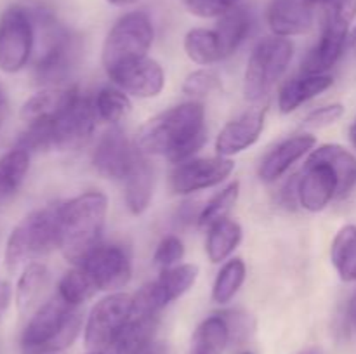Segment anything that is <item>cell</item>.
I'll use <instances>...</instances> for the list:
<instances>
[{"instance_id": "35", "label": "cell", "mask_w": 356, "mask_h": 354, "mask_svg": "<svg viewBox=\"0 0 356 354\" xmlns=\"http://www.w3.org/2000/svg\"><path fill=\"white\" fill-rule=\"evenodd\" d=\"M97 117L111 125H117L131 113L132 103L127 92L118 87H103L94 97Z\"/></svg>"}, {"instance_id": "9", "label": "cell", "mask_w": 356, "mask_h": 354, "mask_svg": "<svg viewBox=\"0 0 356 354\" xmlns=\"http://www.w3.org/2000/svg\"><path fill=\"white\" fill-rule=\"evenodd\" d=\"M35 51L33 16L23 7H9L0 16V69L17 73Z\"/></svg>"}, {"instance_id": "46", "label": "cell", "mask_w": 356, "mask_h": 354, "mask_svg": "<svg viewBox=\"0 0 356 354\" xmlns=\"http://www.w3.org/2000/svg\"><path fill=\"white\" fill-rule=\"evenodd\" d=\"M348 49L356 54V24L353 30H350V35H348Z\"/></svg>"}, {"instance_id": "20", "label": "cell", "mask_w": 356, "mask_h": 354, "mask_svg": "<svg viewBox=\"0 0 356 354\" xmlns=\"http://www.w3.org/2000/svg\"><path fill=\"white\" fill-rule=\"evenodd\" d=\"M266 21L273 35L298 37L308 33L315 24L313 3L308 0H271Z\"/></svg>"}, {"instance_id": "13", "label": "cell", "mask_w": 356, "mask_h": 354, "mask_svg": "<svg viewBox=\"0 0 356 354\" xmlns=\"http://www.w3.org/2000/svg\"><path fill=\"white\" fill-rule=\"evenodd\" d=\"M235 170V162L226 156L191 158L179 163L169 176V186L174 194H191L209 189L228 179Z\"/></svg>"}, {"instance_id": "4", "label": "cell", "mask_w": 356, "mask_h": 354, "mask_svg": "<svg viewBox=\"0 0 356 354\" xmlns=\"http://www.w3.org/2000/svg\"><path fill=\"white\" fill-rule=\"evenodd\" d=\"M33 23L40 33V45L33 59L35 80L42 85L58 87L75 68L80 52L79 38L47 14L33 16Z\"/></svg>"}, {"instance_id": "42", "label": "cell", "mask_w": 356, "mask_h": 354, "mask_svg": "<svg viewBox=\"0 0 356 354\" xmlns=\"http://www.w3.org/2000/svg\"><path fill=\"white\" fill-rule=\"evenodd\" d=\"M330 16L351 24V21L356 17V0H334L330 3Z\"/></svg>"}, {"instance_id": "27", "label": "cell", "mask_w": 356, "mask_h": 354, "mask_svg": "<svg viewBox=\"0 0 356 354\" xmlns=\"http://www.w3.org/2000/svg\"><path fill=\"white\" fill-rule=\"evenodd\" d=\"M243 236V229L240 222L226 217L216 222L209 228L207 242H205V252L212 264H221L232 255L240 245Z\"/></svg>"}, {"instance_id": "33", "label": "cell", "mask_w": 356, "mask_h": 354, "mask_svg": "<svg viewBox=\"0 0 356 354\" xmlns=\"http://www.w3.org/2000/svg\"><path fill=\"white\" fill-rule=\"evenodd\" d=\"M245 276L247 267L242 259L233 257V259L226 260L219 269L218 276H216L214 285H212V301L221 305L232 302L242 288Z\"/></svg>"}, {"instance_id": "3", "label": "cell", "mask_w": 356, "mask_h": 354, "mask_svg": "<svg viewBox=\"0 0 356 354\" xmlns=\"http://www.w3.org/2000/svg\"><path fill=\"white\" fill-rule=\"evenodd\" d=\"M82 312L56 295L35 311L21 333L23 354H56L68 349L82 330Z\"/></svg>"}, {"instance_id": "16", "label": "cell", "mask_w": 356, "mask_h": 354, "mask_svg": "<svg viewBox=\"0 0 356 354\" xmlns=\"http://www.w3.org/2000/svg\"><path fill=\"white\" fill-rule=\"evenodd\" d=\"M339 194V179L329 163L306 158L298 176V201L305 210L322 212Z\"/></svg>"}, {"instance_id": "36", "label": "cell", "mask_w": 356, "mask_h": 354, "mask_svg": "<svg viewBox=\"0 0 356 354\" xmlns=\"http://www.w3.org/2000/svg\"><path fill=\"white\" fill-rule=\"evenodd\" d=\"M96 292L97 288L94 287L90 278L87 276V273L80 266H73V269L66 271L58 285L59 297H61L66 304L75 305V307H80L83 302H87L90 297H94Z\"/></svg>"}, {"instance_id": "23", "label": "cell", "mask_w": 356, "mask_h": 354, "mask_svg": "<svg viewBox=\"0 0 356 354\" xmlns=\"http://www.w3.org/2000/svg\"><path fill=\"white\" fill-rule=\"evenodd\" d=\"M159 330V314H134L111 346L113 354H143L152 347Z\"/></svg>"}, {"instance_id": "15", "label": "cell", "mask_w": 356, "mask_h": 354, "mask_svg": "<svg viewBox=\"0 0 356 354\" xmlns=\"http://www.w3.org/2000/svg\"><path fill=\"white\" fill-rule=\"evenodd\" d=\"M106 75L118 89L127 92L129 96L138 97V99H152V97L160 96L165 87L163 68L159 61L148 58V56L122 62V65L108 69Z\"/></svg>"}, {"instance_id": "17", "label": "cell", "mask_w": 356, "mask_h": 354, "mask_svg": "<svg viewBox=\"0 0 356 354\" xmlns=\"http://www.w3.org/2000/svg\"><path fill=\"white\" fill-rule=\"evenodd\" d=\"M348 35H350V24L329 14L322 37L302 61L301 73H309V75L329 73V69H332L346 52Z\"/></svg>"}, {"instance_id": "1", "label": "cell", "mask_w": 356, "mask_h": 354, "mask_svg": "<svg viewBox=\"0 0 356 354\" xmlns=\"http://www.w3.org/2000/svg\"><path fill=\"white\" fill-rule=\"evenodd\" d=\"M207 142L205 108L198 101L181 103L141 125L134 144L141 155L165 156L172 163L193 158Z\"/></svg>"}, {"instance_id": "45", "label": "cell", "mask_w": 356, "mask_h": 354, "mask_svg": "<svg viewBox=\"0 0 356 354\" xmlns=\"http://www.w3.org/2000/svg\"><path fill=\"white\" fill-rule=\"evenodd\" d=\"M348 316H350V325L351 328L356 332V295L353 298H351V304H350V311H348Z\"/></svg>"}, {"instance_id": "2", "label": "cell", "mask_w": 356, "mask_h": 354, "mask_svg": "<svg viewBox=\"0 0 356 354\" xmlns=\"http://www.w3.org/2000/svg\"><path fill=\"white\" fill-rule=\"evenodd\" d=\"M108 215V198L101 191H86L59 205V250L70 264L82 262L101 245Z\"/></svg>"}, {"instance_id": "44", "label": "cell", "mask_w": 356, "mask_h": 354, "mask_svg": "<svg viewBox=\"0 0 356 354\" xmlns=\"http://www.w3.org/2000/svg\"><path fill=\"white\" fill-rule=\"evenodd\" d=\"M143 354H169V347H167L165 344L155 342L152 347H148V349H146Z\"/></svg>"}, {"instance_id": "48", "label": "cell", "mask_w": 356, "mask_h": 354, "mask_svg": "<svg viewBox=\"0 0 356 354\" xmlns=\"http://www.w3.org/2000/svg\"><path fill=\"white\" fill-rule=\"evenodd\" d=\"M350 141H351V144H353L355 149H356V118H355V121H353V124H351V127H350Z\"/></svg>"}, {"instance_id": "49", "label": "cell", "mask_w": 356, "mask_h": 354, "mask_svg": "<svg viewBox=\"0 0 356 354\" xmlns=\"http://www.w3.org/2000/svg\"><path fill=\"white\" fill-rule=\"evenodd\" d=\"M6 110H7V103L3 101V103H0V128H2L3 118H6Z\"/></svg>"}, {"instance_id": "12", "label": "cell", "mask_w": 356, "mask_h": 354, "mask_svg": "<svg viewBox=\"0 0 356 354\" xmlns=\"http://www.w3.org/2000/svg\"><path fill=\"white\" fill-rule=\"evenodd\" d=\"M76 266L86 271L97 292H120L132 276L131 253L125 246L117 243H101Z\"/></svg>"}, {"instance_id": "18", "label": "cell", "mask_w": 356, "mask_h": 354, "mask_svg": "<svg viewBox=\"0 0 356 354\" xmlns=\"http://www.w3.org/2000/svg\"><path fill=\"white\" fill-rule=\"evenodd\" d=\"M266 121V108H254L245 111L235 120L228 121L216 137V151L219 156H232L245 151L256 144Z\"/></svg>"}, {"instance_id": "43", "label": "cell", "mask_w": 356, "mask_h": 354, "mask_svg": "<svg viewBox=\"0 0 356 354\" xmlns=\"http://www.w3.org/2000/svg\"><path fill=\"white\" fill-rule=\"evenodd\" d=\"M10 295H13V292H10L9 283L0 281V318H2V314L7 311V307H9Z\"/></svg>"}, {"instance_id": "47", "label": "cell", "mask_w": 356, "mask_h": 354, "mask_svg": "<svg viewBox=\"0 0 356 354\" xmlns=\"http://www.w3.org/2000/svg\"><path fill=\"white\" fill-rule=\"evenodd\" d=\"M104 2H108L110 6H115V7H127V6H132V3H138L139 0H104Z\"/></svg>"}, {"instance_id": "21", "label": "cell", "mask_w": 356, "mask_h": 354, "mask_svg": "<svg viewBox=\"0 0 356 354\" xmlns=\"http://www.w3.org/2000/svg\"><path fill=\"white\" fill-rule=\"evenodd\" d=\"M79 87H47L33 94L21 106V118L26 125L51 124L79 97Z\"/></svg>"}, {"instance_id": "51", "label": "cell", "mask_w": 356, "mask_h": 354, "mask_svg": "<svg viewBox=\"0 0 356 354\" xmlns=\"http://www.w3.org/2000/svg\"><path fill=\"white\" fill-rule=\"evenodd\" d=\"M308 2H312V3H332L334 0H308Z\"/></svg>"}, {"instance_id": "50", "label": "cell", "mask_w": 356, "mask_h": 354, "mask_svg": "<svg viewBox=\"0 0 356 354\" xmlns=\"http://www.w3.org/2000/svg\"><path fill=\"white\" fill-rule=\"evenodd\" d=\"M299 354H323V353H322V349H320V347H309V349L301 351Z\"/></svg>"}, {"instance_id": "29", "label": "cell", "mask_w": 356, "mask_h": 354, "mask_svg": "<svg viewBox=\"0 0 356 354\" xmlns=\"http://www.w3.org/2000/svg\"><path fill=\"white\" fill-rule=\"evenodd\" d=\"M229 344V328L225 316L214 314L198 325L195 330L188 354H221Z\"/></svg>"}, {"instance_id": "26", "label": "cell", "mask_w": 356, "mask_h": 354, "mask_svg": "<svg viewBox=\"0 0 356 354\" xmlns=\"http://www.w3.org/2000/svg\"><path fill=\"white\" fill-rule=\"evenodd\" d=\"M252 12L247 7L242 6L235 7L228 14L219 17L216 33H218L219 44H221L222 56L225 58H229V56L238 51L240 45L249 37L250 30H252Z\"/></svg>"}, {"instance_id": "40", "label": "cell", "mask_w": 356, "mask_h": 354, "mask_svg": "<svg viewBox=\"0 0 356 354\" xmlns=\"http://www.w3.org/2000/svg\"><path fill=\"white\" fill-rule=\"evenodd\" d=\"M344 115V106L341 103H332L325 104V106H320L316 110L309 111L308 115L302 120V127L305 128H323L329 127V125L336 124L339 118H343Z\"/></svg>"}, {"instance_id": "8", "label": "cell", "mask_w": 356, "mask_h": 354, "mask_svg": "<svg viewBox=\"0 0 356 354\" xmlns=\"http://www.w3.org/2000/svg\"><path fill=\"white\" fill-rule=\"evenodd\" d=\"M132 318V295L113 292L101 298L90 309L86 321L83 340L89 351H110L117 337Z\"/></svg>"}, {"instance_id": "11", "label": "cell", "mask_w": 356, "mask_h": 354, "mask_svg": "<svg viewBox=\"0 0 356 354\" xmlns=\"http://www.w3.org/2000/svg\"><path fill=\"white\" fill-rule=\"evenodd\" d=\"M97 111L94 106V99L79 94L75 101L47 125L49 142L51 148L59 151H73L80 149L96 130Z\"/></svg>"}, {"instance_id": "6", "label": "cell", "mask_w": 356, "mask_h": 354, "mask_svg": "<svg viewBox=\"0 0 356 354\" xmlns=\"http://www.w3.org/2000/svg\"><path fill=\"white\" fill-rule=\"evenodd\" d=\"M294 58V44L289 38L271 35L254 45L243 71V97L249 103L264 99L285 75Z\"/></svg>"}, {"instance_id": "37", "label": "cell", "mask_w": 356, "mask_h": 354, "mask_svg": "<svg viewBox=\"0 0 356 354\" xmlns=\"http://www.w3.org/2000/svg\"><path fill=\"white\" fill-rule=\"evenodd\" d=\"M219 85H221V80H219L218 73L202 68L188 73L183 82V92L191 97H204L218 89Z\"/></svg>"}, {"instance_id": "39", "label": "cell", "mask_w": 356, "mask_h": 354, "mask_svg": "<svg viewBox=\"0 0 356 354\" xmlns=\"http://www.w3.org/2000/svg\"><path fill=\"white\" fill-rule=\"evenodd\" d=\"M242 2L243 0H184V7L193 16L212 19V17H222Z\"/></svg>"}, {"instance_id": "54", "label": "cell", "mask_w": 356, "mask_h": 354, "mask_svg": "<svg viewBox=\"0 0 356 354\" xmlns=\"http://www.w3.org/2000/svg\"><path fill=\"white\" fill-rule=\"evenodd\" d=\"M242 354H252V353H242Z\"/></svg>"}, {"instance_id": "34", "label": "cell", "mask_w": 356, "mask_h": 354, "mask_svg": "<svg viewBox=\"0 0 356 354\" xmlns=\"http://www.w3.org/2000/svg\"><path fill=\"white\" fill-rule=\"evenodd\" d=\"M240 196V183L238 180H233L228 186L222 187L219 193H216L204 207L200 208V214H198V228L209 229L216 222L222 221V219L228 217L229 212L233 210V207L236 205Z\"/></svg>"}, {"instance_id": "30", "label": "cell", "mask_w": 356, "mask_h": 354, "mask_svg": "<svg viewBox=\"0 0 356 354\" xmlns=\"http://www.w3.org/2000/svg\"><path fill=\"white\" fill-rule=\"evenodd\" d=\"M330 260L339 278L346 283L356 281V226L346 224L336 233L330 245Z\"/></svg>"}, {"instance_id": "28", "label": "cell", "mask_w": 356, "mask_h": 354, "mask_svg": "<svg viewBox=\"0 0 356 354\" xmlns=\"http://www.w3.org/2000/svg\"><path fill=\"white\" fill-rule=\"evenodd\" d=\"M30 170V151L14 148L0 158V205L7 203L23 186Z\"/></svg>"}, {"instance_id": "22", "label": "cell", "mask_w": 356, "mask_h": 354, "mask_svg": "<svg viewBox=\"0 0 356 354\" xmlns=\"http://www.w3.org/2000/svg\"><path fill=\"white\" fill-rule=\"evenodd\" d=\"M334 78L325 73V75H309V73H301L294 78L287 80L282 85L278 92V108L284 115L292 113L298 108L308 101L315 99L316 96L323 94L332 87Z\"/></svg>"}, {"instance_id": "52", "label": "cell", "mask_w": 356, "mask_h": 354, "mask_svg": "<svg viewBox=\"0 0 356 354\" xmlns=\"http://www.w3.org/2000/svg\"><path fill=\"white\" fill-rule=\"evenodd\" d=\"M3 101H6V96H3V90H2V87H0V103H3Z\"/></svg>"}, {"instance_id": "31", "label": "cell", "mask_w": 356, "mask_h": 354, "mask_svg": "<svg viewBox=\"0 0 356 354\" xmlns=\"http://www.w3.org/2000/svg\"><path fill=\"white\" fill-rule=\"evenodd\" d=\"M183 47L190 61L197 62L200 66H211L225 59L222 56L221 44L216 30H207V28H191L184 35Z\"/></svg>"}, {"instance_id": "41", "label": "cell", "mask_w": 356, "mask_h": 354, "mask_svg": "<svg viewBox=\"0 0 356 354\" xmlns=\"http://www.w3.org/2000/svg\"><path fill=\"white\" fill-rule=\"evenodd\" d=\"M229 328V340H242L249 335V318L240 311L222 312Z\"/></svg>"}, {"instance_id": "5", "label": "cell", "mask_w": 356, "mask_h": 354, "mask_svg": "<svg viewBox=\"0 0 356 354\" xmlns=\"http://www.w3.org/2000/svg\"><path fill=\"white\" fill-rule=\"evenodd\" d=\"M59 248V207L28 214L7 238L6 266L10 273Z\"/></svg>"}, {"instance_id": "53", "label": "cell", "mask_w": 356, "mask_h": 354, "mask_svg": "<svg viewBox=\"0 0 356 354\" xmlns=\"http://www.w3.org/2000/svg\"><path fill=\"white\" fill-rule=\"evenodd\" d=\"M89 354H106V353H96V351H90Z\"/></svg>"}, {"instance_id": "32", "label": "cell", "mask_w": 356, "mask_h": 354, "mask_svg": "<svg viewBox=\"0 0 356 354\" xmlns=\"http://www.w3.org/2000/svg\"><path fill=\"white\" fill-rule=\"evenodd\" d=\"M49 283V269L42 262H28L16 285V304L21 312H28L44 294Z\"/></svg>"}, {"instance_id": "38", "label": "cell", "mask_w": 356, "mask_h": 354, "mask_svg": "<svg viewBox=\"0 0 356 354\" xmlns=\"http://www.w3.org/2000/svg\"><path fill=\"white\" fill-rule=\"evenodd\" d=\"M184 253H186V248H184V243L179 236H163L156 245L155 253H153V262L167 269V267L177 266L184 259Z\"/></svg>"}, {"instance_id": "10", "label": "cell", "mask_w": 356, "mask_h": 354, "mask_svg": "<svg viewBox=\"0 0 356 354\" xmlns=\"http://www.w3.org/2000/svg\"><path fill=\"white\" fill-rule=\"evenodd\" d=\"M198 278L197 264L167 267L156 280L149 281L132 295L134 314H159L163 307L183 297Z\"/></svg>"}, {"instance_id": "24", "label": "cell", "mask_w": 356, "mask_h": 354, "mask_svg": "<svg viewBox=\"0 0 356 354\" xmlns=\"http://www.w3.org/2000/svg\"><path fill=\"white\" fill-rule=\"evenodd\" d=\"M153 183L155 177L152 167L145 160V155H141L124 179V201L132 215H143L148 210L153 198Z\"/></svg>"}, {"instance_id": "7", "label": "cell", "mask_w": 356, "mask_h": 354, "mask_svg": "<svg viewBox=\"0 0 356 354\" xmlns=\"http://www.w3.org/2000/svg\"><path fill=\"white\" fill-rule=\"evenodd\" d=\"M155 28L152 19L143 10H132L115 21L103 44L104 69H111L122 62L148 56L153 45Z\"/></svg>"}, {"instance_id": "14", "label": "cell", "mask_w": 356, "mask_h": 354, "mask_svg": "<svg viewBox=\"0 0 356 354\" xmlns=\"http://www.w3.org/2000/svg\"><path fill=\"white\" fill-rule=\"evenodd\" d=\"M139 156L141 153L138 151L134 142L129 141L122 128L113 125L97 139L90 162L99 176L124 183Z\"/></svg>"}, {"instance_id": "19", "label": "cell", "mask_w": 356, "mask_h": 354, "mask_svg": "<svg viewBox=\"0 0 356 354\" xmlns=\"http://www.w3.org/2000/svg\"><path fill=\"white\" fill-rule=\"evenodd\" d=\"M316 137L313 134H296L292 137L278 142L273 149L266 153L259 163V179L263 183H275L284 174L291 170V167L315 149Z\"/></svg>"}, {"instance_id": "25", "label": "cell", "mask_w": 356, "mask_h": 354, "mask_svg": "<svg viewBox=\"0 0 356 354\" xmlns=\"http://www.w3.org/2000/svg\"><path fill=\"white\" fill-rule=\"evenodd\" d=\"M309 158L329 163L339 179V194L344 198L356 187V156L339 144H323L309 153Z\"/></svg>"}]
</instances>
